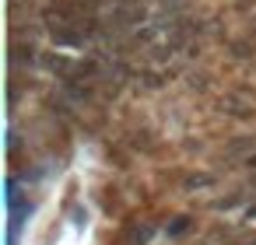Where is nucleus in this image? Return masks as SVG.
<instances>
[{
	"mask_svg": "<svg viewBox=\"0 0 256 245\" xmlns=\"http://www.w3.org/2000/svg\"><path fill=\"white\" fill-rule=\"evenodd\" d=\"M36 67H42V53L36 49V42L11 35V74H22V70H36Z\"/></svg>",
	"mask_w": 256,
	"mask_h": 245,
	"instance_id": "f257e3e1",
	"label": "nucleus"
},
{
	"mask_svg": "<svg viewBox=\"0 0 256 245\" xmlns=\"http://www.w3.org/2000/svg\"><path fill=\"white\" fill-rule=\"evenodd\" d=\"M42 32L53 39V46L60 49H88L92 42L81 35V28H70V25H42Z\"/></svg>",
	"mask_w": 256,
	"mask_h": 245,
	"instance_id": "f03ea898",
	"label": "nucleus"
},
{
	"mask_svg": "<svg viewBox=\"0 0 256 245\" xmlns=\"http://www.w3.org/2000/svg\"><path fill=\"white\" fill-rule=\"evenodd\" d=\"M60 84V98L64 102H74V105H95V84H84L78 77H67V81H56Z\"/></svg>",
	"mask_w": 256,
	"mask_h": 245,
	"instance_id": "7ed1b4c3",
	"label": "nucleus"
},
{
	"mask_svg": "<svg viewBox=\"0 0 256 245\" xmlns=\"http://www.w3.org/2000/svg\"><path fill=\"white\" fill-rule=\"evenodd\" d=\"M42 67H46L56 81H67V77H74L78 60H70L67 53H42Z\"/></svg>",
	"mask_w": 256,
	"mask_h": 245,
	"instance_id": "20e7f679",
	"label": "nucleus"
},
{
	"mask_svg": "<svg viewBox=\"0 0 256 245\" xmlns=\"http://www.w3.org/2000/svg\"><path fill=\"white\" fill-rule=\"evenodd\" d=\"M193 231H196V217H193V214H172L162 235H165L168 242H182V238H190Z\"/></svg>",
	"mask_w": 256,
	"mask_h": 245,
	"instance_id": "39448f33",
	"label": "nucleus"
},
{
	"mask_svg": "<svg viewBox=\"0 0 256 245\" xmlns=\"http://www.w3.org/2000/svg\"><path fill=\"white\" fill-rule=\"evenodd\" d=\"M221 179L214 175V172H190L186 179H182V189L186 193H200V189H214Z\"/></svg>",
	"mask_w": 256,
	"mask_h": 245,
	"instance_id": "423d86ee",
	"label": "nucleus"
},
{
	"mask_svg": "<svg viewBox=\"0 0 256 245\" xmlns=\"http://www.w3.org/2000/svg\"><path fill=\"white\" fill-rule=\"evenodd\" d=\"M242 200H246V189H232V193H224V196H214L207 207H210L214 214H228V210L242 207Z\"/></svg>",
	"mask_w": 256,
	"mask_h": 245,
	"instance_id": "0eeeda50",
	"label": "nucleus"
},
{
	"mask_svg": "<svg viewBox=\"0 0 256 245\" xmlns=\"http://www.w3.org/2000/svg\"><path fill=\"white\" fill-rule=\"evenodd\" d=\"M154 238V228L148 224V221H140V224H134V231H130V245H148Z\"/></svg>",
	"mask_w": 256,
	"mask_h": 245,
	"instance_id": "6e6552de",
	"label": "nucleus"
},
{
	"mask_svg": "<svg viewBox=\"0 0 256 245\" xmlns=\"http://www.w3.org/2000/svg\"><path fill=\"white\" fill-rule=\"evenodd\" d=\"M232 56H256L252 35H249V39H235V42H232Z\"/></svg>",
	"mask_w": 256,
	"mask_h": 245,
	"instance_id": "1a4fd4ad",
	"label": "nucleus"
},
{
	"mask_svg": "<svg viewBox=\"0 0 256 245\" xmlns=\"http://www.w3.org/2000/svg\"><path fill=\"white\" fill-rule=\"evenodd\" d=\"M172 53H176V49H172L168 42H158V46H151V49H148V60H154V63H165V60H172Z\"/></svg>",
	"mask_w": 256,
	"mask_h": 245,
	"instance_id": "9d476101",
	"label": "nucleus"
},
{
	"mask_svg": "<svg viewBox=\"0 0 256 245\" xmlns=\"http://www.w3.org/2000/svg\"><path fill=\"white\" fill-rule=\"evenodd\" d=\"M252 221H256V203L246 207V214H242V224H252Z\"/></svg>",
	"mask_w": 256,
	"mask_h": 245,
	"instance_id": "9b49d317",
	"label": "nucleus"
}]
</instances>
